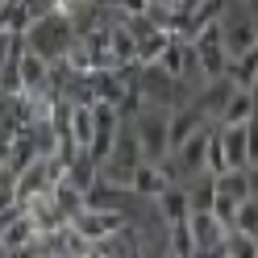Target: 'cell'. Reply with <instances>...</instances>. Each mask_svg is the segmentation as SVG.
I'll return each mask as SVG.
<instances>
[{"mask_svg":"<svg viewBox=\"0 0 258 258\" xmlns=\"http://www.w3.org/2000/svg\"><path fill=\"white\" fill-rule=\"evenodd\" d=\"M208 150H213V138H208L204 129H200L196 138H187L183 146H179V163H183L187 171H196V167L204 163V158H208Z\"/></svg>","mask_w":258,"mask_h":258,"instance_id":"cell-1","label":"cell"},{"mask_svg":"<svg viewBox=\"0 0 258 258\" xmlns=\"http://www.w3.org/2000/svg\"><path fill=\"white\" fill-rule=\"evenodd\" d=\"M233 229L237 233H246V237H258V200L246 196L237 204V213H233Z\"/></svg>","mask_w":258,"mask_h":258,"instance_id":"cell-2","label":"cell"},{"mask_svg":"<svg viewBox=\"0 0 258 258\" xmlns=\"http://www.w3.org/2000/svg\"><path fill=\"white\" fill-rule=\"evenodd\" d=\"M17 71H21V84H25V88H42V84H46V58H38L34 50L21 54Z\"/></svg>","mask_w":258,"mask_h":258,"instance_id":"cell-3","label":"cell"},{"mask_svg":"<svg viewBox=\"0 0 258 258\" xmlns=\"http://www.w3.org/2000/svg\"><path fill=\"white\" fill-rule=\"evenodd\" d=\"M229 258H258V237L233 233V250H229Z\"/></svg>","mask_w":258,"mask_h":258,"instance_id":"cell-4","label":"cell"},{"mask_svg":"<svg viewBox=\"0 0 258 258\" xmlns=\"http://www.w3.org/2000/svg\"><path fill=\"white\" fill-rule=\"evenodd\" d=\"M250 196L258 200V167H254V175H250Z\"/></svg>","mask_w":258,"mask_h":258,"instance_id":"cell-5","label":"cell"}]
</instances>
